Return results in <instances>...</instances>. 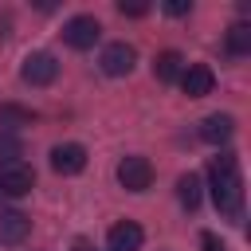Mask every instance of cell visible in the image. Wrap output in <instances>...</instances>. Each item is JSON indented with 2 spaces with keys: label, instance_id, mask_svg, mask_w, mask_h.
<instances>
[{
  "label": "cell",
  "instance_id": "1",
  "mask_svg": "<svg viewBox=\"0 0 251 251\" xmlns=\"http://www.w3.org/2000/svg\"><path fill=\"white\" fill-rule=\"evenodd\" d=\"M208 180H212V204L220 208V216L235 220L243 216V176H239V161L235 153H220L208 165Z\"/></svg>",
  "mask_w": 251,
  "mask_h": 251
},
{
  "label": "cell",
  "instance_id": "2",
  "mask_svg": "<svg viewBox=\"0 0 251 251\" xmlns=\"http://www.w3.org/2000/svg\"><path fill=\"white\" fill-rule=\"evenodd\" d=\"M55 75H59V59L51 51H31L20 67V78L27 86H47V82H55Z\"/></svg>",
  "mask_w": 251,
  "mask_h": 251
},
{
  "label": "cell",
  "instance_id": "3",
  "mask_svg": "<svg viewBox=\"0 0 251 251\" xmlns=\"http://www.w3.org/2000/svg\"><path fill=\"white\" fill-rule=\"evenodd\" d=\"M118 184L126 188V192H145L149 184H153V165H149V157H122V165H118Z\"/></svg>",
  "mask_w": 251,
  "mask_h": 251
},
{
  "label": "cell",
  "instance_id": "4",
  "mask_svg": "<svg viewBox=\"0 0 251 251\" xmlns=\"http://www.w3.org/2000/svg\"><path fill=\"white\" fill-rule=\"evenodd\" d=\"M98 35H102V24H98L94 16H75V20H67V24H63V43H67V47H75V51L94 47V43H98Z\"/></svg>",
  "mask_w": 251,
  "mask_h": 251
},
{
  "label": "cell",
  "instance_id": "5",
  "mask_svg": "<svg viewBox=\"0 0 251 251\" xmlns=\"http://www.w3.org/2000/svg\"><path fill=\"white\" fill-rule=\"evenodd\" d=\"M31 188H35L31 165L16 161V165H4V169H0V192H4V196H27Z\"/></svg>",
  "mask_w": 251,
  "mask_h": 251
},
{
  "label": "cell",
  "instance_id": "6",
  "mask_svg": "<svg viewBox=\"0 0 251 251\" xmlns=\"http://www.w3.org/2000/svg\"><path fill=\"white\" fill-rule=\"evenodd\" d=\"M212 86H216V75L208 63H188L180 71V90L188 98H204V94H212Z\"/></svg>",
  "mask_w": 251,
  "mask_h": 251
},
{
  "label": "cell",
  "instance_id": "7",
  "mask_svg": "<svg viewBox=\"0 0 251 251\" xmlns=\"http://www.w3.org/2000/svg\"><path fill=\"white\" fill-rule=\"evenodd\" d=\"M51 169H55L59 176H75V173H82V169H86V149H82L78 141L55 145V149H51Z\"/></svg>",
  "mask_w": 251,
  "mask_h": 251
},
{
  "label": "cell",
  "instance_id": "8",
  "mask_svg": "<svg viewBox=\"0 0 251 251\" xmlns=\"http://www.w3.org/2000/svg\"><path fill=\"white\" fill-rule=\"evenodd\" d=\"M102 71L106 75H114V78H122V75H129L133 71V63H137V51L129 47V43H110L106 51H102Z\"/></svg>",
  "mask_w": 251,
  "mask_h": 251
},
{
  "label": "cell",
  "instance_id": "9",
  "mask_svg": "<svg viewBox=\"0 0 251 251\" xmlns=\"http://www.w3.org/2000/svg\"><path fill=\"white\" fill-rule=\"evenodd\" d=\"M106 243H110V251H137V247L145 243V231H141V224L122 220V224H114V227H110Z\"/></svg>",
  "mask_w": 251,
  "mask_h": 251
},
{
  "label": "cell",
  "instance_id": "10",
  "mask_svg": "<svg viewBox=\"0 0 251 251\" xmlns=\"http://www.w3.org/2000/svg\"><path fill=\"white\" fill-rule=\"evenodd\" d=\"M231 133H235V118H231V114H208V118L200 122V137H204L208 145H227Z\"/></svg>",
  "mask_w": 251,
  "mask_h": 251
},
{
  "label": "cell",
  "instance_id": "11",
  "mask_svg": "<svg viewBox=\"0 0 251 251\" xmlns=\"http://www.w3.org/2000/svg\"><path fill=\"white\" fill-rule=\"evenodd\" d=\"M27 231H31V220H27L24 212H16V208L0 212V243L16 247V243H24V239H27Z\"/></svg>",
  "mask_w": 251,
  "mask_h": 251
},
{
  "label": "cell",
  "instance_id": "12",
  "mask_svg": "<svg viewBox=\"0 0 251 251\" xmlns=\"http://www.w3.org/2000/svg\"><path fill=\"white\" fill-rule=\"evenodd\" d=\"M180 71H184V55H180V51H161V55L153 59V78H157V82H176Z\"/></svg>",
  "mask_w": 251,
  "mask_h": 251
},
{
  "label": "cell",
  "instance_id": "13",
  "mask_svg": "<svg viewBox=\"0 0 251 251\" xmlns=\"http://www.w3.org/2000/svg\"><path fill=\"white\" fill-rule=\"evenodd\" d=\"M176 196H180V204H184L188 212H196V208H200V176H196V173H184V176L176 180Z\"/></svg>",
  "mask_w": 251,
  "mask_h": 251
},
{
  "label": "cell",
  "instance_id": "14",
  "mask_svg": "<svg viewBox=\"0 0 251 251\" xmlns=\"http://www.w3.org/2000/svg\"><path fill=\"white\" fill-rule=\"evenodd\" d=\"M227 51H231V55H247V51H251V24L239 20V24L227 27Z\"/></svg>",
  "mask_w": 251,
  "mask_h": 251
},
{
  "label": "cell",
  "instance_id": "15",
  "mask_svg": "<svg viewBox=\"0 0 251 251\" xmlns=\"http://www.w3.org/2000/svg\"><path fill=\"white\" fill-rule=\"evenodd\" d=\"M20 157H24V141H20L16 133L0 129V161H4V165H16Z\"/></svg>",
  "mask_w": 251,
  "mask_h": 251
},
{
  "label": "cell",
  "instance_id": "16",
  "mask_svg": "<svg viewBox=\"0 0 251 251\" xmlns=\"http://www.w3.org/2000/svg\"><path fill=\"white\" fill-rule=\"evenodd\" d=\"M35 114L31 110H20V106H0V126H8V122H31Z\"/></svg>",
  "mask_w": 251,
  "mask_h": 251
},
{
  "label": "cell",
  "instance_id": "17",
  "mask_svg": "<svg viewBox=\"0 0 251 251\" xmlns=\"http://www.w3.org/2000/svg\"><path fill=\"white\" fill-rule=\"evenodd\" d=\"M118 12H122V16H145V12H149V4H126V0H122V4H118Z\"/></svg>",
  "mask_w": 251,
  "mask_h": 251
},
{
  "label": "cell",
  "instance_id": "18",
  "mask_svg": "<svg viewBox=\"0 0 251 251\" xmlns=\"http://www.w3.org/2000/svg\"><path fill=\"white\" fill-rule=\"evenodd\" d=\"M165 12H169V16H188V12H192V4H184V0H169V4H165Z\"/></svg>",
  "mask_w": 251,
  "mask_h": 251
},
{
  "label": "cell",
  "instance_id": "19",
  "mask_svg": "<svg viewBox=\"0 0 251 251\" xmlns=\"http://www.w3.org/2000/svg\"><path fill=\"white\" fill-rule=\"evenodd\" d=\"M200 243H204V251H224V243H220L212 231H204V235H200Z\"/></svg>",
  "mask_w": 251,
  "mask_h": 251
}]
</instances>
